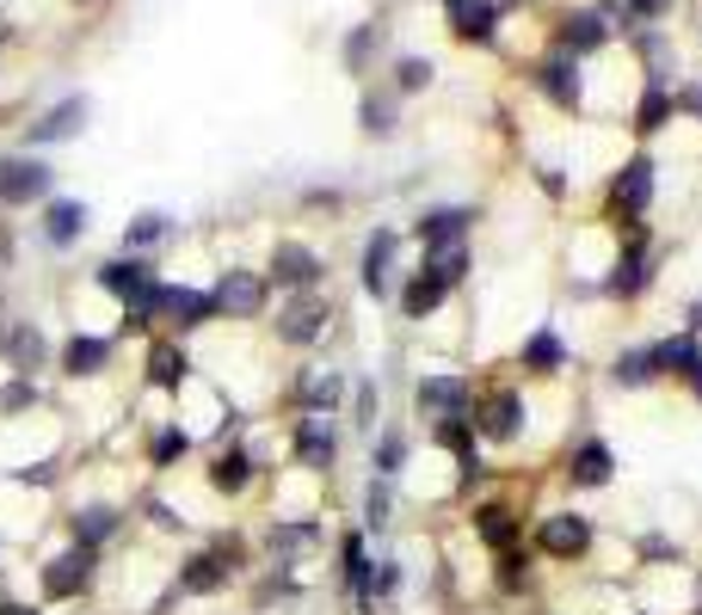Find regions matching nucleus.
I'll use <instances>...</instances> for the list:
<instances>
[{
	"mask_svg": "<svg viewBox=\"0 0 702 615\" xmlns=\"http://www.w3.org/2000/svg\"><path fill=\"white\" fill-rule=\"evenodd\" d=\"M659 265H666V246H659L654 222H628L616 228V253L604 265V302L610 308H640L647 295L659 290Z\"/></svg>",
	"mask_w": 702,
	"mask_h": 615,
	"instance_id": "1",
	"label": "nucleus"
},
{
	"mask_svg": "<svg viewBox=\"0 0 702 615\" xmlns=\"http://www.w3.org/2000/svg\"><path fill=\"white\" fill-rule=\"evenodd\" d=\"M598 536H604L598 517L579 511V505H555L531 523V548H536V560H548V567H586L598 554Z\"/></svg>",
	"mask_w": 702,
	"mask_h": 615,
	"instance_id": "2",
	"label": "nucleus"
},
{
	"mask_svg": "<svg viewBox=\"0 0 702 615\" xmlns=\"http://www.w3.org/2000/svg\"><path fill=\"white\" fill-rule=\"evenodd\" d=\"M524 431H531L524 382H481V394H475V437H481V449H517Z\"/></svg>",
	"mask_w": 702,
	"mask_h": 615,
	"instance_id": "3",
	"label": "nucleus"
},
{
	"mask_svg": "<svg viewBox=\"0 0 702 615\" xmlns=\"http://www.w3.org/2000/svg\"><path fill=\"white\" fill-rule=\"evenodd\" d=\"M266 321H271V338H278L283 351H314V345L333 333L339 308H333L327 290H302V295H278V308H271Z\"/></svg>",
	"mask_w": 702,
	"mask_h": 615,
	"instance_id": "4",
	"label": "nucleus"
},
{
	"mask_svg": "<svg viewBox=\"0 0 702 615\" xmlns=\"http://www.w3.org/2000/svg\"><path fill=\"white\" fill-rule=\"evenodd\" d=\"M401 246H406V228H394V222H376V228L364 234V246H358V290H364V302L394 308V290H401V277H406Z\"/></svg>",
	"mask_w": 702,
	"mask_h": 615,
	"instance_id": "5",
	"label": "nucleus"
},
{
	"mask_svg": "<svg viewBox=\"0 0 702 615\" xmlns=\"http://www.w3.org/2000/svg\"><path fill=\"white\" fill-rule=\"evenodd\" d=\"M654 154L647 148H635L623 160V167L610 172V185H604V222H616V228H628V222H647L654 215V191H659V179H654Z\"/></svg>",
	"mask_w": 702,
	"mask_h": 615,
	"instance_id": "6",
	"label": "nucleus"
},
{
	"mask_svg": "<svg viewBox=\"0 0 702 615\" xmlns=\"http://www.w3.org/2000/svg\"><path fill=\"white\" fill-rule=\"evenodd\" d=\"M475 394L481 382L468 369H425L413 382V418L420 425H444V418H475Z\"/></svg>",
	"mask_w": 702,
	"mask_h": 615,
	"instance_id": "7",
	"label": "nucleus"
},
{
	"mask_svg": "<svg viewBox=\"0 0 702 615\" xmlns=\"http://www.w3.org/2000/svg\"><path fill=\"white\" fill-rule=\"evenodd\" d=\"M468 536H475V548L493 560V554L531 541V517H524L505 492H475V499H468Z\"/></svg>",
	"mask_w": 702,
	"mask_h": 615,
	"instance_id": "8",
	"label": "nucleus"
},
{
	"mask_svg": "<svg viewBox=\"0 0 702 615\" xmlns=\"http://www.w3.org/2000/svg\"><path fill=\"white\" fill-rule=\"evenodd\" d=\"M345 456V431H339V413H297L290 418V461L302 474L327 480Z\"/></svg>",
	"mask_w": 702,
	"mask_h": 615,
	"instance_id": "9",
	"label": "nucleus"
},
{
	"mask_svg": "<svg viewBox=\"0 0 702 615\" xmlns=\"http://www.w3.org/2000/svg\"><path fill=\"white\" fill-rule=\"evenodd\" d=\"M210 295H216V321H266L271 308H278V290H271L266 271H253V265H229V271H216V283H210Z\"/></svg>",
	"mask_w": 702,
	"mask_h": 615,
	"instance_id": "10",
	"label": "nucleus"
},
{
	"mask_svg": "<svg viewBox=\"0 0 702 615\" xmlns=\"http://www.w3.org/2000/svg\"><path fill=\"white\" fill-rule=\"evenodd\" d=\"M616 468H623V461H616V444H610L604 431H579L561 456V487L573 492V499H586V492L616 487Z\"/></svg>",
	"mask_w": 702,
	"mask_h": 615,
	"instance_id": "11",
	"label": "nucleus"
},
{
	"mask_svg": "<svg viewBox=\"0 0 702 615\" xmlns=\"http://www.w3.org/2000/svg\"><path fill=\"white\" fill-rule=\"evenodd\" d=\"M512 369L524 376V382H561L567 369H573V345H567V333L555 321H536L531 333L517 338Z\"/></svg>",
	"mask_w": 702,
	"mask_h": 615,
	"instance_id": "12",
	"label": "nucleus"
},
{
	"mask_svg": "<svg viewBox=\"0 0 702 615\" xmlns=\"http://www.w3.org/2000/svg\"><path fill=\"white\" fill-rule=\"evenodd\" d=\"M93 579H99V554L68 541V548H56L44 567H37V597L44 603H80L93 591Z\"/></svg>",
	"mask_w": 702,
	"mask_h": 615,
	"instance_id": "13",
	"label": "nucleus"
},
{
	"mask_svg": "<svg viewBox=\"0 0 702 615\" xmlns=\"http://www.w3.org/2000/svg\"><path fill=\"white\" fill-rule=\"evenodd\" d=\"M266 277L278 295H302V290H327V253L309 241H278L266 253Z\"/></svg>",
	"mask_w": 702,
	"mask_h": 615,
	"instance_id": "14",
	"label": "nucleus"
},
{
	"mask_svg": "<svg viewBox=\"0 0 702 615\" xmlns=\"http://www.w3.org/2000/svg\"><path fill=\"white\" fill-rule=\"evenodd\" d=\"M321 541H327L321 511H283V517H266V529H259V548L278 567H302V554H314Z\"/></svg>",
	"mask_w": 702,
	"mask_h": 615,
	"instance_id": "15",
	"label": "nucleus"
},
{
	"mask_svg": "<svg viewBox=\"0 0 702 615\" xmlns=\"http://www.w3.org/2000/svg\"><path fill=\"white\" fill-rule=\"evenodd\" d=\"M56 198V167L37 154H0V210H32Z\"/></svg>",
	"mask_w": 702,
	"mask_h": 615,
	"instance_id": "16",
	"label": "nucleus"
},
{
	"mask_svg": "<svg viewBox=\"0 0 702 615\" xmlns=\"http://www.w3.org/2000/svg\"><path fill=\"white\" fill-rule=\"evenodd\" d=\"M259 474H266V456L253 444H241V437H229V444L210 456V468H203V487L216 492V499H247V492L259 487Z\"/></svg>",
	"mask_w": 702,
	"mask_h": 615,
	"instance_id": "17",
	"label": "nucleus"
},
{
	"mask_svg": "<svg viewBox=\"0 0 702 615\" xmlns=\"http://www.w3.org/2000/svg\"><path fill=\"white\" fill-rule=\"evenodd\" d=\"M370 572H376V548H370V536H364L358 523H352V529L333 536V579H339L345 610H352V603H376L370 597Z\"/></svg>",
	"mask_w": 702,
	"mask_h": 615,
	"instance_id": "18",
	"label": "nucleus"
},
{
	"mask_svg": "<svg viewBox=\"0 0 702 615\" xmlns=\"http://www.w3.org/2000/svg\"><path fill=\"white\" fill-rule=\"evenodd\" d=\"M203 326H216V295H210V283H179V277H172L167 290H160V333L191 338V333H203Z\"/></svg>",
	"mask_w": 702,
	"mask_h": 615,
	"instance_id": "19",
	"label": "nucleus"
},
{
	"mask_svg": "<svg viewBox=\"0 0 702 615\" xmlns=\"http://www.w3.org/2000/svg\"><path fill=\"white\" fill-rule=\"evenodd\" d=\"M345 394H352V376L333 364H302L290 376V406L297 413H339L345 418Z\"/></svg>",
	"mask_w": 702,
	"mask_h": 615,
	"instance_id": "20",
	"label": "nucleus"
},
{
	"mask_svg": "<svg viewBox=\"0 0 702 615\" xmlns=\"http://www.w3.org/2000/svg\"><path fill=\"white\" fill-rule=\"evenodd\" d=\"M142 382L155 388V394H186V388L198 382V376H191L186 338H172V333L148 338V351H142Z\"/></svg>",
	"mask_w": 702,
	"mask_h": 615,
	"instance_id": "21",
	"label": "nucleus"
},
{
	"mask_svg": "<svg viewBox=\"0 0 702 615\" xmlns=\"http://www.w3.org/2000/svg\"><path fill=\"white\" fill-rule=\"evenodd\" d=\"M604 382L616 388V394H654V388H666L659 357H654V338L616 345V351H610V364H604Z\"/></svg>",
	"mask_w": 702,
	"mask_h": 615,
	"instance_id": "22",
	"label": "nucleus"
},
{
	"mask_svg": "<svg viewBox=\"0 0 702 615\" xmlns=\"http://www.w3.org/2000/svg\"><path fill=\"white\" fill-rule=\"evenodd\" d=\"M56 364H63L68 382H93V376H105L111 364H118V338L111 333H87V326H75V333L56 345Z\"/></svg>",
	"mask_w": 702,
	"mask_h": 615,
	"instance_id": "23",
	"label": "nucleus"
},
{
	"mask_svg": "<svg viewBox=\"0 0 702 615\" xmlns=\"http://www.w3.org/2000/svg\"><path fill=\"white\" fill-rule=\"evenodd\" d=\"M536 579H543V560H536L531 541L493 554V567H487V584H493V597H500V603H531Z\"/></svg>",
	"mask_w": 702,
	"mask_h": 615,
	"instance_id": "24",
	"label": "nucleus"
},
{
	"mask_svg": "<svg viewBox=\"0 0 702 615\" xmlns=\"http://www.w3.org/2000/svg\"><path fill=\"white\" fill-rule=\"evenodd\" d=\"M475 222H481V210H475V203H425V210L413 215L406 241H413V246H450V241H468V234H475Z\"/></svg>",
	"mask_w": 702,
	"mask_h": 615,
	"instance_id": "25",
	"label": "nucleus"
},
{
	"mask_svg": "<svg viewBox=\"0 0 702 615\" xmlns=\"http://www.w3.org/2000/svg\"><path fill=\"white\" fill-rule=\"evenodd\" d=\"M49 338L37 321H0V364H7V376H37V369H49Z\"/></svg>",
	"mask_w": 702,
	"mask_h": 615,
	"instance_id": "26",
	"label": "nucleus"
},
{
	"mask_svg": "<svg viewBox=\"0 0 702 615\" xmlns=\"http://www.w3.org/2000/svg\"><path fill=\"white\" fill-rule=\"evenodd\" d=\"M234 579H241V572H234L229 560H222V554L210 548V541H203V548H191L186 560H179V572H172L179 597H222V591H229Z\"/></svg>",
	"mask_w": 702,
	"mask_h": 615,
	"instance_id": "27",
	"label": "nucleus"
},
{
	"mask_svg": "<svg viewBox=\"0 0 702 615\" xmlns=\"http://www.w3.org/2000/svg\"><path fill=\"white\" fill-rule=\"evenodd\" d=\"M124 505H111V499H93V505H75L68 511V541L75 548H93V554H105L111 541L124 536Z\"/></svg>",
	"mask_w": 702,
	"mask_h": 615,
	"instance_id": "28",
	"label": "nucleus"
},
{
	"mask_svg": "<svg viewBox=\"0 0 702 615\" xmlns=\"http://www.w3.org/2000/svg\"><path fill=\"white\" fill-rule=\"evenodd\" d=\"M610 19H604V7H573V13H561V25H555V49L561 56H573V62H586V56H598V49L610 44Z\"/></svg>",
	"mask_w": 702,
	"mask_h": 615,
	"instance_id": "29",
	"label": "nucleus"
},
{
	"mask_svg": "<svg viewBox=\"0 0 702 615\" xmlns=\"http://www.w3.org/2000/svg\"><path fill=\"white\" fill-rule=\"evenodd\" d=\"M531 80H536V92H543L548 105H561V111L586 105V75H579V62L561 56V49H548V56L531 68Z\"/></svg>",
	"mask_w": 702,
	"mask_h": 615,
	"instance_id": "30",
	"label": "nucleus"
},
{
	"mask_svg": "<svg viewBox=\"0 0 702 615\" xmlns=\"http://www.w3.org/2000/svg\"><path fill=\"white\" fill-rule=\"evenodd\" d=\"M160 265L148 259V253H111V259L93 265V290H105L111 302H130V295L142 290V283H155Z\"/></svg>",
	"mask_w": 702,
	"mask_h": 615,
	"instance_id": "31",
	"label": "nucleus"
},
{
	"mask_svg": "<svg viewBox=\"0 0 702 615\" xmlns=\"http://www.w3.org/2000/svg\"><path fill=\"white\" fill-rule=\"evenodd\" d=\"M444 308H450V290H444L437 277H425V271H406L401 277V290H394V314H401L406 326H432Z\"/></svg>",
	"mask_w": 702,
	"mask_h": 615,
	"instance_id": "32",
	"label": "nucleus"
},
{
	"mask_svg": "<svg viewBox=\"0 0 702 615\" xmlns=\"http://www.w3.org/2000/svg\"><path fill=\"white\" fill-rule=\"evenodd\" d=\"M394 517H401V480L370 474L358 492V529L370 541H382V536H394Z\"/></svg>",
	"mask_w": 702,
	"mask_h": 615,
	"instance_id": "33",
	"label": "nucleus"
},
{
	"mask_svg": "<svg viewBox=\"0 0 702 615\" xmlns=\"http://www.w3.org/2000/svg\"><path fill=\"white\" fill-rule=\"evenodd\" d=\"M87 228H93V210L80 198H49L44 203V222H37V234H44L49 253H68V246L87 241Z\"/></svg>",
	"mask_w": 702,
	"mask_h": 615,
	"instance_id": "34",
	"label": "nucleus"
},
{
	"mask_svg": "<svg viewBox=\"0 0 702 615\" xmlns=\"http://www.w3.org/2000/svg\"><path fill=\"white\" fill-rule=\"evenodd\" d=\"M364 468H370V474H382V480H401L406 468H413V431L394 425V418H382V425H376V437H370Z\"/></svg>",
	"mask_w": 702,
	"mask_h": 615,
	"instance_id": "35",
	"label": "nucleus"
},
{
	"mask_svg": "<svg viewBox=\"0 0 702 615\" xmlns=\"http://www.w3.org/2000/svg\"><path fill=\"white\" fill-rule=\"evenodd\" d=\"M413 271H425V277H437L444 290H463L468 277H475V246L468 241H450V246H420V265Z\"/></svg>",
	"mask_w": 702,
	"mask_h": 615,
	"instance_id": "36",
	"label": "nucleus"
},
{
	"mask_svg": "<svg viewBox=\"0 0 702 615\" xmlns=\"http://www.w3.org/2000/svg\"><path fill=\"white\" fill-rule=\"evenodd\" d=\"M444 19L463 44H493L500 37V0H444Z\"/></svg>",
	"mask_w": 702,
	"mask_h": 615,
	"instance_id": "37",
	"label": "nucleus"
},
{
	"mask_svg": "<svg viewBox=\"0 0 702 615\" xmlns=\"http://www.w3.org/2000/svg\"><path fill=\"white\" fill-rule=\"evenodd\" d=\"M666 123H678V87H671V80H647L635 111H628V130H635V136H659Z\"/></svg>",
	"mask_w": 702,
	"mask_h": 615,
	"instance_id": "38",
	"label": "nucleus"
},
{
	"mask_svg": "<svg viewBox=\"0 0 702 615\" xmlns=\"http://www.w3.org/2000/svg\"><path fill=\"white\" fill-rule=\"evenodd\" d=\"M654 357H659V376L684 388V382H690V369L702 364V338H697V333H684V326H671V333H659V338H654Z\"/></svg>",
	"mask_w": 702,
	"mask_h": 615,
	"instance_id": "39",
	"label": "nucleus"
},
{
	"mask_svg": "<svg viewBox=\"0 0 702 615\" xmlns=\"http://www.w3.org/2000/svg\"><path fill=\"white\" fill-rule=\"evenodd\" d=\"M87 92H75V99H63V105H49L44 118L32 123V130H25V142H32V148H44V142H63V136H80V130H87Z\"/></svg>",
	"mask_w": 702,
	"mask_h": 615,
	"instance_id": "40",
	"label": "nucleus"
},
{
	"mask_svg": "<svg viewBox=\"0 0 702 615\" xmlns=\"http://www.w3.org/2000/svg\"><path fill=\"white\" fill-rule=\"evenodd\" d=\"M172 234H179V222H172L167 210H136L124 222V246H118V253H148V259H155Z\"/></svg>",
	"mask_w": 702,
	"mask_h": 615,
	"instance_id": "41",
	"label": "nucleus"
},
{
	"mask_svg": "<svg viewBox=\"0 0 702 615\" xmlns=\"http://www.w3.org/2000/svg\"><path fill=\"white\" fill-rule=\"evenodd\" d=\"M191 449H198V437H191L186 418H160V425L148 431V468H160V474H167V468H179Z\"/></svg>",
	"mask_w": 702,
	"mask_h": 615,
	"instance_id": "42",
	"label": "nucleus"
},
{
	"mask_svg": "<svg viewBox=\"0 0 702 615\" xmlns=\"http://www.w3.org/2000/svg\"><path fill=\"white\" fill-rule=\"evenodd\" d=\"M345 418H352V431H358L364 444L376 437V425H382V382H376V376H352V394H345Z\"/></svg>",
	"mask_w": 702,
	"mask_h": 615,
	"instance_id": "43",
	"label": "nucleus"
},
{
	"mask_svg": "<svg viewBox=\"0 0 702 615\" xmlns=\"http://www.w3.org/2000/svg\"><path fill=\"white\" fill-rule=\"evenodd\" d=\"M358 130H364V136H376V142H382V136H394V130H401V92H364V99H358Z\"/></svg>",
	"mask_w": 702,
	"mask_h": 615,
	"instance_id": "44",
	"label": "nucleus"
},
{
	"mask_svg": "<svg viewBox=\"0 0 702 615\" xmlns=\"http://www.w3.org/2000/svg\"><path fill=\"white\" fill-rule=\"evenodd\" d=\"M370 597L382 603V610H394V603L406 597V560H401V554H376V572H370Z\"/></svg>",
	"mask_w": 702,
	"mask_h": 615,
	"instance_id": "45",
	"label": "nucleus"
},
{
	"mask_svg": "<svg viewBox=\"0 0 702 615\" xmlns=\"http://www.w3.org/2000/svg\"><path fill=\"white\" fill-rule=\"evenodd\" d=\"M37 376H7V382H0V418H19V413H32L37 406Z\"/></svg>",
	"mask_w": 702,
	"mask_h": 615,
	"instance_id": "46",
	"label": "nucleus"
},
{
	"mask_svg": "<svg viewBox=\"0 0 702 615\" xmlns=\"http://www.w3.org/2000/svg\"><path fill=\"white\" fill-rule=\"evenodd\" d=\"M432 75H437V68L425 56H401V62H394V92H401V99H413V92L432 87Z\"/></svg>",
	"mask_w": 702,
	"mask_h": 615,
	"instance_id": "47",
	"label": "nucleus"
},
{
	"mask_svg": "<svg viewBox=\"0 0 702 615\" xmlns=\"http://www.w3.org/2000/svg\"><path fill=\"white\" fill-rule=\"evenodd\" d=\"M370 49H376V25H358L352 37H345V68H352V75H364Z\"/></svg>",
	"mask_w": 702,
	"mask_h": 615,
	"instance_id": "48",
	"label": "nucleus"
},
{
	"mask_svg": "<svg viewBox=\"0 0 702 615\" xmlns=\"http://www.w3.org/2000/svg\"><path fill=\"white\" fill-rule=\"evenodd\" d=\"M142 511H148V523H155V529H167V536H186V517H179L167 499H142Z\"/></svg>",
	"mask_w": 702,
	"mask_h": 615,
	"instance_id": "49",
	"label": "nucleus"
},
{
	"mask_svg": "<svg viewBox=\"0 0 702 615\" xmlns=\"http://www.w3.org/2000/svg\"><path fill=\"white\" fill-rule=\"evenodd\" d=\"M536 185H543L548 203H567V191H573V185H567V167H555V160H548V167H536Z\"/></svg>",
	"mask_w": 702,
	"mask_h": 615,
	"instance_id": "50",
	"label": "nucleus"
},
{
	"mask_svg": "<svg viewBox=\"0 0 702 615\" xmlns=\"http://www.w3.org/2000/svg\"><path fill=\"white\" fill-rule=\"evenodd\" d=\"M678 326H684V333H697V338H702V295H690V302L678 308Z\"/></svg>",
	"mask_w": 702,
	"mask_h": 615,
	"instance_id": "51",
	"label": "nucleus"
},
{
	"mask_svg": "<svg viewBox=\"0 0 702 615\" xmlns=\"http://www.w3.org/2000/svg\"><path fill=\"white\" fill-rule=\"evenodd\" d=\"M0 615H44L37 603H19V597H0Z\"/></svg>",
	"mask_w": 702,
	"mask_h": 615,
	"instance_id": "52",
	"label": "nucleus"
},
{
	"mask_svg": "<svg viewBox=\"0 0 702 615\" xmlns=\"http://www.w3.org/2000/svg\"><path fill=\"white\" fill-rule=\"evenodd\" d=\"M684 394H690V406H702V364L690 369V382H684Z\"/></svg>",
	"mask_w": 702,
	"mask_h": 615,
	"instance_id": "53",
	"label": "nucleus"
},
{
	"mask_svg": "<svg viewBox=\"0 0 702 615\" xmlns=\"http://www.w3.org/2000/svg\"><path fill=\"white\" fill-rule=\"evenodd\" d=\"M531 615H561V610H531Z\"/></svg>",
	"mask_w": 702,
	"mask_h": 615,
	"instance_id": "54",
	"label": "nucleus"
},
{
	"mask_svg": "<svg viewBox=\"0 0 702 615\" xmlns=\"http://www.w3.org/2000/svg\"><path fill=\"white\" fill-rule=\"evenodd\" d=\"M0 572H7V548H0Z\"/></svg>",
	"mask_w": 702,
	"mask_h": 615,
	"instance_id": "55",
	"label": "nucleus"
}]
</instances>
